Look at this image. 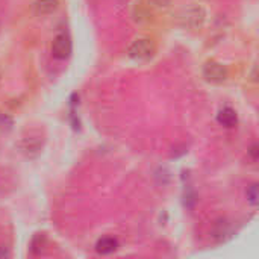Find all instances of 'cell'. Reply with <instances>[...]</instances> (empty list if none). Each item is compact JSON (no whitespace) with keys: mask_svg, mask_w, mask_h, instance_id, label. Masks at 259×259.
I'll list each match as a JSON object with an SVG mask.
<instances>
[{"mask_svg":"<svg viewBox=\"0 0 259 259\" xmlns=\"http://www.w3.org/2000/svg\"><path fill=\"white\" fill-rule=\"evenodd\" d=\"M155 46L150 39H137L129 47V56L135 61H147L153 56Z\"/></svg>","mask_w":259,"mask_h":259,"instance_id":"6da1fadb","label":"cell"},{"mask_svg":"<svg viewBox=\"0 0 259 259\" xmlns=\"http://www.w3.org/2000/svg\"><path fill=\"white\" fill-rule=\"evenodd\" d=\"M71 53V39L67 33H59L55 36L52 44V55L56 59H67Z\"/></svg>","mask_w":259,"mask_h":259,"instance_id":"7a4b0ae2","label":"cell"},{"mask_svg":"<svg viewBox=\"0 0 259 259\" xmlns=\"http://www.w3.org/2000/svg\"><path fill=\"white\" fill-rule=\"evenodd\" d=\"M205 77L212 83H222L228 79V70L219 62H208L203 68Z\"/></svg>","mask_w":259,"mask_h":259,"instance_id":"3957f363","label":"cell"},{"mask_svg":"<svg viewBox=\"0 0 259 259\" xmlns=\"http://www.w3.org/2000/svg\"><path fill=\"white\" fill-rule=\"evenodd\" d=\"M217 120H219V123L223 124L225 127H235L237 123H238L237 112H235L232 108H223V109L219 112Z\"/></svg>","mask_w":259,"mask_h":259,"instance_id":"277c9868","label":"cell"},{"mask_svg":"<svg viewBox=\"0 0 259 259\" xmlns=\"http://www.w3.org/2000/svg\"><path fill=\"white\" fill-rule=\"evenodd\" d=\"M96 249L99 253L102 255H109L112 252H115L118 249V241L112 237H105V238H100L96 244Z\"/></svg>","mask_w":259,"mask_h":259,"instance_id":"5b68a950","label":"cell"},{"mask_svg":"<svg viewBox=\"0 0 259 259\" xmlns=\"http://www.w3.org/2000/svg\"><path fill=\"white\" fill-rule=\"evenodd\" d=\"M58 8V0H35V9L38 14H52Z\"/></svg>","mask_w":259,"mask_h":259,"instance_id":"8992f818","label":"cell"},{"mask_svg":"<svg viewBox=\"0 0 259 259\" xmlns=\"http://www.w3.org/2000/svg\"><path fill=\"white\" fill-rule=\"evenodd\" d=\"M247 199H249V202H250L253 206L258 205V185H256V184H253V185L247 190Z\"/></svg>","mask_w":259,"mask_h":259,"instance_id":"52a82bcc","label":"cell"},{"mask_svg":"<svg viewBox=\"0 0 259 259\" xmlns=\"http://www.w3.org/2000/svg\"><path fill=\"white\" fill-rule=\"evenodd\" d=\"M249 153H250V155H252V158L256 161V159H258V144H253V146L250 147Z\"/></svg>","mask_w":259,"mask_h":259,"instance_id":"ba28073f","label":"cell"},{"mask_svg":"<svg viewBox=\"0 0 259 259\" xmlns=\"http://www.w3.org/2000/svg\"><path fill=\"white\" fill-rule=\"evenodd\" d=\"M155 6H167L170 3V0H150Z\"/></svg>","mask_w":259,"mask_h":259,"instance_id":"9c48e42d","label":"cell"},{"mask_svg":"<svg viewBox=\"0 0 259 259\" xmlns=\"http://www.w3.org/2000/svg\"><path fill=\"white\" fill-rule=\"evenodd\" d=\"M8 256H9V252L5 249H0V258H8Z\"/></svg>","mask_w":259,"mask_h":259,"instance_id":"30bf717a","label":"cell"}]
</instances>
